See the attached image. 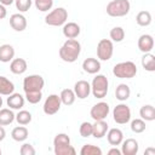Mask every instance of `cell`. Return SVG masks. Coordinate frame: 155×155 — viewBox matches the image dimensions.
Here are the masks:
<instances>
[{
	"label": "cell",
	"mask_w": 155,
	"mask_h": 155,
	"mask_svg": "<svg viewBox=\"0 0 155 155\" xmlns=\"http://www.w3.org/2000/svg\"><path fill=\"white\" fill-rule=\"evenodd\" d=\"M108 90H109L108 78L103 74H97L91 82V93L93 94V97L102 99L107 96Z\"/></svg>",
	"instance_id": "cell-3"
},
{
	"label": "cell",
	"mask_w": 155,
	"mask_h": 155,
	"mask_svg": "<svg viewBox=\"0 0 155 155\" xmlns=\"http://www.w3.org/2000/svg\"><path fill=\"white\" fill-rule=\"evenodd\" d=\"M27 18L19 12V13H13L10 17V25L13 30L16 31H23L27 28Z\"/></svg>",
	"instance_id": "cell-16"
},
{
	"label": "cell",
	"mask_w": 155,
	"mask_h": 155,
	"mask_svg": "<svg viewBox=\"0 0 155 155\" xmlns=\"http://www.w3.org/2000/svg\"><path fill=\"white\" fill-rule=\"evenodd\" d=\"M15 113L10 108H1L0 109V126H7L15 121Z\"/></svg>",
	"instance_id": "cell-24"
},
{
	"label": "cell",
	"mask_w": 155,
	"mask_h": 155,
	"mask_svg": "<svg viewBox=\"0 0 155 155\" xmlns=\"http://www.w3.org/2000/svg\"><path fill=\"white\" fill-rule=\"evenodd\" d=\"M0 155H1V149H0Z\"/></svg>",
	"instance_id": "cell-46"
},
{
	"label": "cell",
	"mask_w": 155,
	"mask_h": 155,
	"mask_svg": "<svg viewBox=\"0 0 155 155\" xmlns=\"http://www.w3.org/2000/svg\"><path fill=\"white\" fill-rule=\"evenodd\" d=\"M139 150V144L134 138H127L121 142L122 155H136Z\"/></svg>",
	"instance_id": "cell-13"
},
{
	"label": "cell",
	"mask_w": 155,
	"mask_h": 155,
	"mask_svg": "<svg viewBox=\"0 0 155 155\" xmlns=\"http://www.w3.org/2000/svg\"><path fill=\"white\" fill-rule=\"evenodd\" d=\"M144 154H145V155H148V154H150V155H155V149H153V148H148V149L144 151Z\"/></svg>",
	"instance_id": "cell-44"
},
{
	"label": "cell",
	"mask_w": 155,
	"mask_h": 155,
	"mask_svg": "<svg viewBox=\"0 0 155 155\" xmlns=\"http://www.w3.org/2000/svg\"><path fill=\"white\" fill-rule=\"evenodd\" d=\"M27 69H28V63L24 58H13L10 63V70L16 75L24 74Z\"/></svg>",
	"instance_id": "cell-20"
},
{
	"label": "cell",
	"mask_w": 155,
	"mask_h": 155,
	"mask_svg": "<svg viewBox=\"0 0 155 155\" xmlns=\"http://www.w3.org/2000/svg\"><path fill=\"white\" fill-rule=\"evenodd\" d=\"M137 46H138L139 51L143 53L151 52V50L154 48V38L150 34H143L139 36V39L137 41Z\"/></svg>",
	"instance_id": "cell-15"
},
{
	"label": "cell",
	"mask_w": 155,
	"mask_h": 155,
	"mask_svg": "<svg viewBox=\"0 0 155 155\" xmlns=\"http://www.w3.org/2000/svg\"><path fill=\"white\" fill-rule=\"evenodd\" d=\"M131 116H132L131 115V108L124 102L115 105L113 109V119L119 125H125V124L130 122Z\"/></svg>",
	"instance_id": "cell-8"
},
{
	"label": "cell",
	"mask_w": 155,
	"mask_h": 155,
	"mask_svg": "<svg viewBox=\"0 0 155 155\" xmlns=\"http://www.w3.org/2000/svg\"><path fill=\"white\" fill-rule=\"evenodd\" d=\"M140 119L144 121H154L155 120V108L151 104H145L139 109Z\"/></svg>",
	"instance_id": "cell-28"
},
{
	"label": "cell",
	"mask_w": 155,
	"mask_h": 155,
	"mask_svg": "<svg viewBox=\"0 0 155 155\" xmlns=\"http://www.w3.org/2000/svg\"><path fill=\"white\" fill-rule=\"evenodd\" d=\"M114 53V44L110 39H102L97 44V57L99 61H109Z\"/></svg>",
	"instance_id": "cell-9"
},
{
	"label": "cell",
	"mask_w": 155,
	"mask_h": 155,
	"mask_svg": "<svg viewBox=\"0 0 155 155\" xmlns=\"http://www.w3.org/2000/svg\"><path fill=\"white\" fill-rule=\"evenodd\" d=\"M109 130L108 124L104 120H96L94 124H92V136L96 139H101L107 134V131Z\"/></svg>",
	"instance_id": "cell-21"
},
{
	"label": "cell",
	"mask_w": 155,
	"mask_h": 155,
	"mask_svg": "<svg viewBox=\"0 0 155 155\" xmlns=\"http://www.w3.org/2000/svg\"><path fill=\"white\" fill-rule=\"evenodd\" d=\"M7 16V10L6 6H4L2 4H0V19H4Z\"/></svg>",
	"instance_id": "cell-40"
},
{
	"label": "cell",
	"mask_w": 155,
	"mask_h": 155,
	"mask_svg": "<svg viewBox=\"0 0 155 155\" xmlns=\"http://www.w3.org/2000/svg\"><path fill=\"white\" fill-rule=\"evenodd\" d=\"M6 103H7V107L12 110H21L23 107H24V103H25V98L21 94V93H11L10 96H7V99H6Z\"/></svg>",
	"instance_id": "cell-14"
},
{
	"label": "cell",
	"mask_w": 155,
	"mask_h": 155,
	"mask_svg": "<svg viewBox=\"0 0 155 155\" xmlns=\"http://www.w3.org/2000/svg\"><path fill=\"white\" fill-rule=\"evenodd\" d=\"M13 2H15V0H0V4H2L4 6H8Z\"/></svg>",
	"instance_id": "cell-43"
},
{
	"label": "cell",
	"mask_w": 155,
	"mask_h": 155,
	"mask_svg": "<svg viewBox=\"0 0 155 155\" xmlns=\"http://www.w3.org/2000/svg\"><path fill=\"white\" fill-rule=\"evenodd\" d=\"M101 61L93 57L86 58L82 62V69L85 73L87 74H98V71L101 70Z\"/></svg>",
	"instance_id": "cell-17"
},
{
	"label": "cell",
	"mask_w": 155,
	"mask_h": 155,
	"mask_svg": "<svg viewBox=\"0 0 155 155\" xmlns=\"http://www.w3.org/2000/svg\"><path fill=\"white\" fill-rule=\"evenodd\" d=\"M2 103H4V101H2V97H1V94H0V109H1V107H2Z\"/></svg>",
	"instance_id": "cell-45"
},
{
	"label": "cell",
	"mask_w": 155,
	"mask_h": 155,
	"mask_svg": "<svg viewBox=\"0 0 155 155\" xmlns=\"http://www.w3.org/2000/svg\"><path fill=\"white\" fill-rule=\"evenodd\" d=\"M79 133L84 138H88L92 136V124L88 121H84L79 127Z\"/></svg>",
	"instance_id": "cell-36"
},
{
	"label": "cell",
	"mask_w": 155,
	"mask_h": 155,
	"mask_svg": "<svg viewBox=\"0 0 155 155\" xmlns=\"http://www.w3.org/2000/svg\"><path fill=\"white\" fill-rule=\"evenodd\" d=\"M31 119H33V116H31L30 111H28V110H22V109L18 110V113L16 114V117H15V120H16L19 125H23V126L30 124Z\"/></svg>",
	"instance_id": "cell-31"
},
{
	"label": "cell",
	"mask_w": 155,
	"mask_h": 155,
	"mask_svg": "<svg viewBox=\"0 0 155 155\" xmlns=\"http://www.w3.org/2000/svg\"><path fill=\"white\" fill-rule=\"evenodd\" d=\"M62 107V102H61V98L58 94H50L45 102H44V105H42V110L46 115H54L56 113L59 111Z\"/></svg>",
	"instance_id": "cell-10"
},
{
	"label": "cell",
	"mask_w": 155,
	"mask_h": 155,
	"mask_svg": "<svg viewBox=\"0 0 155 155\" xmlns=\"http://www.w3.org/2000/svg\"><path fill=\"white\" fill-rule=\"evenodd\" d=\"M108 155H122V154H121V150L120 149H117L116 147H114V148H111L108 151Z\"/></svg>",
	"instance_id": "cell-41"
},
{
	"label": "cell",
	"mask_w": 155,
	"mask_h": 155,
	"mask_svg": "<svg viewBox=\"0 0 155 155\" xmlns=\"http://www.w3.org/2000/svg\"><path fill=\"white\" fill-rule=\"evenodd\" d=\"M131 96V88L126 84H119L115 88V97L120 102H126Z\"/></svg>",
	"instance_id": "cell-23"
},
{
	"label": "cell",
	"mask_w": 155,
	"mask_h": 155,
	"mask_svg": "<svg viewBox=\"0 0 155 155\" xmlns=\"http://www.w3.org/2000/svg\"><path fill=\"white\" fill-rule=\"evenodd\" d=\"M59 98H61L62 104H64V105H71L75 102L76 96L74 93V90H71V88H64V90H62V92L59 94Z\"/></svg>",
	"instance_id": "cell-29"
},
{
	"label": "cell",
	"mask_w": 155,
	"mask_h": 155,
	"mask_svg": "<svg viewBox=\"0 0 155 155\" xmlns=\"http://www.w3.org/2000/svg\"><path fill=\"white\" fill-rule=\"evenodd\" d=\"M113 74L119 79H132L137 74V65L132 61L120 62L114 65Z\"/></svg>",
	"instance_id": "cell-4"
},
{
	"label": "cell",
	"mask_w": 155,
	"mask_h": 155,
	"mask_svg": "<svg viewBox=\"0 0 155 155\" xmlns=\"http://www.w3.org/2000/svg\"><path fill=\"white\" fill-rule=\"evenodd\" d=\"M53 151L56 155H75L76 150L70 144V138L65 133H58L53 138Z\"/></svg>",
	"instance_id": "cell-2"
},
{
	"label": "cell",
	"mask_w": 155,
	"mask_h": 155,
	"mask_svg": "<svg viewBox=\"0 0 155 155\" xmlns=\"http://www.w3.org/2000/svg\"><path fill=\"white\" fill-rule=\"evenodd\" d=\"M74 93L79 99H85L91 94V84L86 80H79L74 85Z\"/></svg>",
	"instance_id": "cell-12"
},
{
	"label": "cell",
	"mask_w": 155,
	"mask_h": 155,
	"mask_svg": "<svg viewBox=\"0 0 155 155\" xmlns=\"http://www.w3.org/2000/svg\"><path fill=\"white\" fill-rule=\"evenodd\" d=\"M81 155H102V149L93 144H84L80 149Z\"/></svg>",
	"instance_id": "cell-33"
},
{
	"label": "cell",
	"mask_w": 155,
	"mask_h": 155,
	"mask_svg": "<svg viewBox=\"0 0 155 155\" xmlns=\"http://www.w3.org/2000/svg\"><path fill=\"white\" fill-rule=\"evenodd\" d=\"M29 136V131L27 127H24L23 125L22 126H17L12 130L11 132V137L13 140L16 142H24Z\"/></svg>",
	"instance_id": "cell-26"
},
{
	"label": "cell",
	"mask_w": 155,
	"mask_h": 155,
	"mask_svg": "<svg viewBox=\"0 0 155 155\" xmlns=\"http://www.w3.org/2000/svg\"><path fill=\"white\" fill-rule=\"evenodd\" d=\"M81 53V44L76 39H68L59 48V57L63 62L74 63Z\"/></svg>",
	"instance_id": "cell-1"
},
{
	"label": "cell",
	"mask_w": 155,
	"mask_h": 155,
	"mask_svg": "<svg viewBox=\"0 0 155 155\" xmlns=\"http://www.w3.org/2000/svg\"><path fill=\"white\" fill-rule=\"evenodd\" d=\"M42 98V92L41 91H36V92H27L25 93V99L30 103V104H38Z\"/></svg>",
	"instance_id": "cell-38"
},
{
	"label": "cell",
	"mask_w": 155,
	"mask_h": 155,
	"mask_svg": "<svg viewBox=\"0 0 155 155\" xmlns=\"http://www.w3.org/2000/svg\"><path fill=\"white\" fill-rule=\"evenodd\" d=\"M19 153H21L22 155H35L36 151H35L34 147H33L30 143H24V144L21 147Z\"/></svg>",
	"instance_id": "cell-39"
},
{
	"label": "cell",
	"mask_w": 155,
	"mask_h": 155,
	"mask_svg": "<svg viewBox=\"0 0 155 155\" xmlns=\"http://www.w3.org/2000/svg\"><path fill=\"white\" fill-rule=\"evenodd\" d=\"M110 113V107L107 102H98L96 103L91 110H90V116L96 121V120H105L107 116Z\"/></svg>",
	"instance_id": "cell-11"
},
{
	"label": "cell",
	"mask_w": 155,
	"mask_h": 155,
	"mask_svg": "<svg viewBox=\"0 0 155 155\" xmlns=\"http://www.w3.org/2000/svg\"><path fill=\"white\" fill-rule=\"evenodd\" d=\"M31 4H33V0H15L16 8H17L21 13L27 12V11L31 7Z\"/></svg>",
	"instance_id": "cell-37"
},
{
	"label": "cell",
	"mask_w": 155,
	"mask_h": 155,
	"mask_svg": "<svg viewBox=\"0 0 155 155\" xmlns=\"http://www.w3.org/2000/svg\"><path fill=\"white\" fill-rule=\"evenodd\" d=\"M15 92V84L8 80L6 76H0V94L10 96Z\"/></svg>",
	"instance_id": "cell-25"
},
{
	"label": "cell",
	"mask_w": 155,
	"mask_h": 155,
	"mask_svg": "<svg viewBox=\"0 0 155 155\" xmlns=\"http://www.w3.org/2000/svg\"><path fill=\"white\" fill-rule=\"evenodd\" d=\"M35 7L41 12H47L53 6V0H34Z\"/></svg>",
	"instance_id": "cell-35"
},
{
	"label": "cell",
	"mask_w": 155,
	"mask_h": 155,
	"mask_svg": "<svg viewBox=\"0 0 155 155\" xmlns=\"http://www.w3.org/2000/svg\"><path fill=\"white\" fill-rule=\"evenodd\" d=\"M5 137H6V131H5V128L2 126H0V142L4 140Z\"/></svg>",
	"instance_id": "cell-42"
},
{
	"label": "cell",
	"mask_w": 155,
	"mask_h": 155,
	"mask_svg": "<svg viewBox=\"0 0 155 155\" xmlns=\"http://www.w3.org/2000/svg\"><path fill=\"white\" fill-rule=\"evenodd\" d=\"M142 67L147 71H155V56L151 52L144 53L142 59H140Z\"/></svg>",
	"instance_id": "cell-27"
},
{
	"label": "cell",
	"mask_w": 155,
	"mask_h": 155,
	"mask_svg": "<svg viewBox=\"0 0 155 155\" xmlns=\"http://www.w3.org/2000/svg\"><path fill=\"white\" fill-rule=\"evenodd\" d=\"M153 18H151V13L149 11H139L136 16V22L138 25L140 27H148L150 25Z\"/></svg>",
	"instance_id": "cell-30"
},
{
	"label": "cell",
	"mask_w": 155,
	"mask_h": 155,
	"mask_svg": "<svg viewBox=\"0 0 155 155\" xmlns=\"http://www.w3.org/2000/svg\"><path fill=\"white\" fill-rule=\"evenodd\" d=\"M145 121L143 119H133L131 121V131L133 133H142L145 131Z\"/></svg>",
	"instance_id": "cell-34"
},
{
	"label": "cell",
	"mask_w": 155,
	"mask_h": 155,
	"mask_svg": "<svg viewBox=\"0 0 155 155\" xmlns=\"http://www.w3.org/2000/svg\"><path fill=\"white\" fill-rule=\"evenodd\" d=\"M107 139H108V143L113 147H117L121 144V142L124 140V133L120 128H110L107 131Z\"/></svg>",
	"instance_id": "cell-19"
},
{
	"label": "cell",
	"mask_w": 155,
	"mask_h": 155,
	"mask_svg": "<svg viewBox=\"0 0 155 155\" xmlns=\"http://www.w3.org/2000/svg\"><path fill=\"white\" fill-rule=\"evenodd\" d=\"M131 4L128 0H111L107 5V15L110 17H124L128 15Z\"/></svg>",
	"instance_id": "cell-5"
},
{
	"label": "cell",
	"mask_w": 155,
	"mask_h": 155,
	"mask_svg": "<svg viewBox=\"0 0 155 155\" xmlns=\"http://www.w3.org/2000/svg\"><path fill=\"white\" fill-rule=\"evenodd\" d=\"M15 58V48L10 44H4L0 46V62L8 63Z\"/></svg>",
	"instance_id": "cell-22"
},
{
	"label": "cell",
	"mask_w": 155,
	"mask_h": 155,
	"mask_svg": "<svg viewBox=\"0 0 155 155\" xmlns=\"http://www.w3.org/2000/svg\"><path fill=\"white\" fill-rule=\"evenodd\" d=\"M44 86H45V80L39 74L28 75L23 80V91H24V93H27V92L42 91Z\"/></svg>",
	"instance_id": "cell-7"
},
{
	"label": "cell",
	"mask_w": 155,
	"mask_h": 155,
	"mask_svg": "<svg viewBox=\"0 0 155 155\" xmlns=\"http://www.w3.org/2000/svg\"><path fill=\"white\" fill-rule=\"evenodd\" d=\"M63 35L67 38V39H75L80 35V25L75 22H68V23H64L63 24Z\"/></svg>",
	"instance_id": "cell-18"
},
{
	"label": "cell",
	"mask_w": 155,
	"mask_h": 155,
	"mask_svg": "<svg viewBox=\"0 0 155 155\" xmlns=\"http://www.w3.org/2000/svg\"><path fill=\"white\" fill-rule=\"evenodd\" d=\"M109 36H110V40L111 41H114V42H121L125 39V30H124L122 27H114V28L110 29Z\"/></svg>",
	"instance_id": "cell-32"
},
{
	"label": "cell",
	"mask_w": 155,
	"mask_h": 155,
	"mask_svg": "<svg viewBox=\"0 0 155 155\" xmlns=\"http://www.w3.org/2000/svg\"><path fill=\"white\" fill-rule=\"evenodd\" d=\"M68 11L64 7H56L45 16V23L51 27H61L67 23Z\"/></svg>",
	"instance_id": "cell-6"
}]
</instances>
